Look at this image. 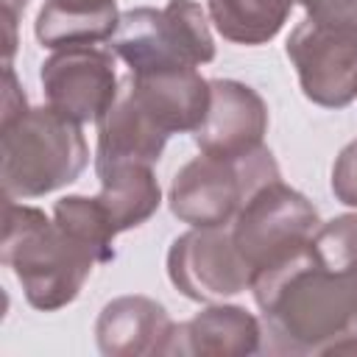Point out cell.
<instances>
[{
	"instance_id": "cell-1",
	"label": "cell",
	"mask_w": 357,
	"mask_h": 357,
	"mask_svg": "<svg viewBox=\"0 0 357 357\" xmlns=\"http://www.w3.org/2000/svg\"><path fill=\"white\" fill-rule=\"evenodd\" d=\"M273 354H357V279L329 268L315 243L251 276Z\"/></svg>"
},
{
	"instance_id": "cell-2",
	"label": "cell",
	"mask_w": 357,
	"mask_h": 357,
	"mask_svg": "<svg viewBox=\"0 0 357 357\" xmlns=\"http://www.w3.org/2000/svg\"><path fill=\"white\" fill-rule=\"evenodd\" d=\"M0 262L8 265L33 310L56 312L73 304L98 259L39 206L3 198Z\"/></svg>"
},
{
	"instance_id": "cell-3",
	"label": "cell",
	"mask_w": 357,
	"mask_h": 357,
	"mask_svg": "<svg viewBox=\"0 0 357 357\" xmlns=\"http://www.w3.org/2000/svg\"><path fill=\"white\" fill-rule=\"evenodd\" d=\"M89 162L81 123L53 106H28L0 123L3 198H42L73 184Z\"/></svg>"
},
{
	"instance_id": "cell-4",
	"label": "cell",
	"mask_w": 357,
	"mask_h": 357,
	"mask_svg": "<svg viewBox=\"0 0 357 357\" xmlns=\"http://www.w3.org/2000/svg\"><path fill=\"white\" fill-rule=\"evenodd\" d=\"M109 50L128 64V73H148L209 64L215 39L206 11L195 0H167L162 8L137 6L120 11Z\"/></svg>"
},
{
	"instance_id": "cell-5",
	"label": "cell",
	"mask_w": 357,
	"mask_h": 357,
	"mask_svg": "<svg viewBox=\"0 0 357 357\" xmlns=\"http://www.w3.org/2000/svg\"><path fill=\"white\" fill-rule=\"evenodd\" d=\"M271 178H279V165L265 145L245 156L201 153L173 176L167 204L181 223L215 229L231 223L248 195Z\"/></svg>"
},
{
	"instance_id": "cell-6",
	"label": "cell",
	"mask_w": 357,
	"mask_h": 357,
	"mask_svg": "<svg viewBox=\"0 0 357 357\" xmlns=\"http://www.w3.org/2000/svg\"><path fill=\"white\" fill-rule=\"evenodd\" d=\"M231 223V240L254 276L312 243L321 218L312 201L279 176L257 187Z\"/></svg>"
},
{
	"instance_id": "cell-7",
	"label": "cell",
	"mask_w": 357,
	"mask_h": 357,
	"mask_svg": "<svg viewBox=\"0 0 357 357\" xmlns=\"http://www.w3.org/2000/svg\"><path fill=\"white\" fill-rule=\"evenodd\" d=\"M284 50L304 98L315 106L343 109L357 98V25L307 17L293 28Z\"/></svg>"
},
{
	"instance_id": "cell-8",
	"label": "cell",
	"mask_w": 357,
	"mask_h": 357,
	"mask_svg": "<svg viewBox=\"0 0 357 357\" xmlns=\"http://www.w3.org/2000/svg\"><path fill=\"white\" fill-rule=\"evenodd\" d=\"M167 276L190 301H223L251 284V268L223 226L178 234L167 251Z\"/></svg>"
},
{
	"instance_id": "cell-9",
	"label": "cell",
	"mask_w": 357,
	"mask_h": 357,
	"mask_svg": "<svg viewBox=\"0 0 357 357\" xmlns=\"http://www.w3.org/2000/svg\"><path fill=\"white\" fill-rule=\"evenodd\" d=\"M39 81L47 106L73 123H98L120 92L112 50L95 45H70L53 50Z\"/></svg>"
},
{
	"instance_id": "cell-10",
	"label": "cell",
	"mask_w": 357,
	"mask_h": 357,
	"mask_svg": "<svg viewBox=\"0 0 357 357\" xmlns=\"http://www.w3.org/2000/svg\"><path fill=\"white\" fill-rule=\"evenodd\" d=\"M268 134V103L262 95L234 78L209 81V109L192 131L201 153L245 156L262 148Z\"/></svg>"
},
{
	"instance_id": "cell-11",
	"label": "cell",
	"mask_w": 357,
	"mask_h": 357,
	"mask_svg": "<svg viewBox=\"0 0 357 357\" xmlns=\"http://www.w3.org/2000/svg\"><path fill=\"white\" fill-rule=\"evenodd\" d=\"M262 321L240 304H209L173 326L170 357H248L262 351Z\"/></svg>"
},
{
	"instance_id": "cell-12",
	"label": "cell",
	"mask_w": 357,
	"mask_h": 357,
	"mask_svg": "<svg viewBox=\"0 0 357 357\" xmlns=\"http://www.w3.org/2000/svg\"><path fill=\"white\" fill-rule=\"evenodd\" d=\"M173 326V318L156 298L117 296L100 310L95 340L106 357H156L167 351Z\"/></svg>"
},
{
	"instance_id": "cell-13",
	"label": "cell",
	"mask_w": 357,
	"mask_h": 357,
	"mask_svg": "<svg viewBox=\"0 0 357 357\" xmlns=\"http://www.w3.org/2000/svg\"><path fill=\"white\" fill-rule=\"evenodd\" d=\"M139 106L173 137L195 131L209 109V81L195 67H167L126 75Z\"/></svg>"
},
{
	"instance_id": "cell-14",
	"label": "cell",
	"mask_w": 357,
	"mask_h": 357,
	"mask_svg": "<svg viewBox=\"0 0 357 357\" xmlns=\"http://www.w3.org/2000/svg\"><path fill=\"white\" fill-rule=\"evenodd\" d=\"M167 139L170 134L139 106L128 81L123 78L114 103L98 120L95 170L120 165V162L156 165L162 159Z\"/></svg>"
},
{
	"instance_id": "cell-15",
	"label": "cell",
	"mask_w": 357,
	"mask_h": 357,
	"mask_svg": "<svg viewBox=\"0 0 357 357\" xmlns=\"http://www.w3.org/2000/svg\"><path fill=\"white\" fill-rule=\"evenodd\" d=\"M117 0H45L33 33L42 47L59 50L70 45L109 42L117 31Z\"/></svg>"
},
{
	"instance_id": "cell-16",
	"label": "cell",
	"mask_w": 357,
	"mask_h": 357,
	"mask_svg": "<svg viewBox=\"0 0 357 357\" xmlns=\"http://www.w3.org/2000/svg\"><path fill=\"white\" fill-rule=\"evenodd\" d=\"M100 181V192L95 195L109 215L112 226L120 231L142 226L151 215H156L162 204V187L156 181L153 165L120 162L95 170Z\"/></svg>"
},
{
	"instance_id": "cell-17",
	"label": "cell",
	"mask_w": 357,
	"mask_h": 357,
	"mask_svg": "<svg viewBox=\"0 0 357 357\" xmlns=\"http://www.w3.org/2000/svg\"><path fill=\"white\" fill-rule=\"evenodd\" d=\"M290 0H209L206 14L215 31L234 45H265L287 22Z\"/></svg>"
},
{
	"instance_id": "cell-18",
	"label": "cell",
	"mask_w": 357,
	"mask_h": 357,
	"mask_svg": "<svg viewBox=\"0 0 357 357\" xmlns=\"http://www.w3.org/2000/svg\"><path fill=\"white\" fill-rule=\"evenodd\" d=\"M53 220L73 234L75 240H81L92 257L98 259V265H106L114 259V237L117 229L112 226L109 215L103 212L98 198L89 195H64L53 204Z\"/></svg>"
},
{
	"instance_id": "cell-19",
	"label": "cell",
	"mask_w": 357,
	"mask_h": 357,
	"mask_svg": "<svg viewBox=\"0 0 357 357\" xmlns=\"http://www.w3.org/2000/svg\"><path fill=\"white\" fill-rule=\"evenodd\" d=\"M312 243L329 268L357 279V212H346L321 223Z\"/></svg>"
},
{
	"instance_id": "cell-20",
	"label": "cell",
	"mask_w": 357,
	"mask_h": 357,
	"mask_svg": "<svg viewBox=\"0 0 357 357\" xmlns=\"http://www.w3.org/2000/svg\"><path fill=\"white\" fill-rule=\"evenodd\" d=\"M332 192L340 204L357 209V139L343 145L332 165Z\"/></svg>"
},
{
	"instance_id": "cell-21",
	"label": "cell",
	"mask_w": 357,
	"mask_h": 357,
	"mask_svg": "<svg viewBox=\"0 0 357 357\" xmlns=\"http://www.w3.org/2000/svg\"><path fill=\"white\" fill-rule=\"evenodd\" d=\"M318 22H351L357 25V0H290Z\"/></svg>"
},
{
	"instance_id": "cell-22",
	"label": "cell",
	"mask_w": 357,
	"mask_h": 357,
	"mask_svg": "<svg viewBox=\"0 0 357 357\" xmlns=\"http://www.w3.org/2000/svg\"><path fill=\"white\" fill-rule=\"evenodd\" d=\"M25 109H28V100H25V92L20 89V81L14 75V67L11 64H3V114H0V123L22 114Z\"/></svg>"
},
{
	"instance_id": "cell-23",
	"label": "cell",
	"mask_w": 357,
	"mask_h": 357,
	"mask_svg": "<svg viewBox=\"0 0 357 357\" xmlns=\"http://www.w3.org/2000/svg\"><path fill=\"white\" fill-rule=\"evenodd\" d=\"M0 20H3V28H6L3 64H11L14 50H17V20H20V14H17V11H11V8H3V6H0Z\"/></svg>"
},
{
	"instance_id": "cell-24",
	"label": "cell",
	"mask_w": 357,
	"mask_h": 357,
	"mask_svg": "<svg viewBox=\"0 0 357 357\" xmlns=\"http://www.w3.org/2000/svg\"><path fill=\"white\" fill-rule=\"evenodd\" d=\"M0 6H3V8H11V11H17V14H22L25 6H28V0H0Z\"/></svg>"
}]
</instances>
